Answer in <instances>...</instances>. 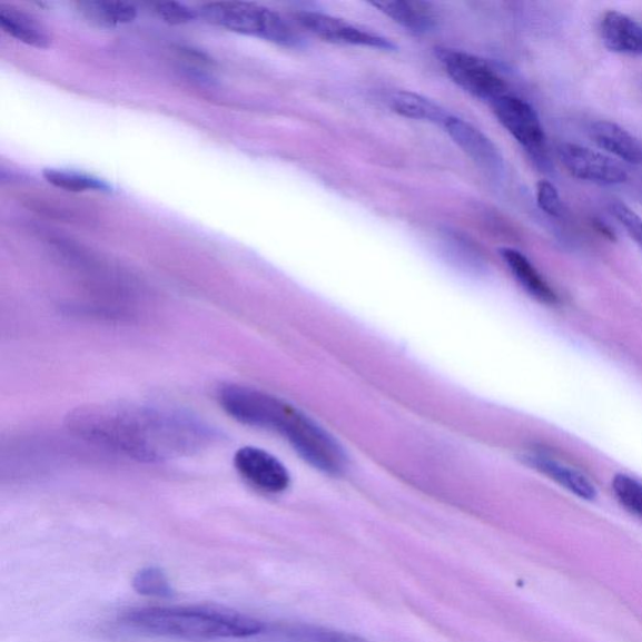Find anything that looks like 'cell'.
I'll use <instances>...</instances> for the list:
<instances>
[{
  "label": "cell",
  "instance_id": "1",
  "mask_svg": "<svg viewBox=\"0 0 642 642\" xmlns=\"http://www.w3.org/2000/svg\"><path fill=\"white\" fill-rule=\"evenodd\" d=\"M67 422L85 441L142 462L190 456L215 438L213 429L190 414L135 404L77 408Z\"/></svg>",
  "mask_w": 642,
  "mask_h": 642
},
{
  "label": "cell",
  "instance_id": "2",
  "mask_svg": "<svg viewBox=\"0 0 642 642\" xmlns=\"http://www.w3.org/2000/svg\"><path fill=\"white\" fill-rule=\"evenodd\" d=\"M124 621L147 634L192 641L251 638L265 629L259 620L215 605L137 609Z\"/></svg>",
  "mask_w": 642,
  "mask_h": 642
},
{
  "label": "cell",
  "instance_id": "3",
  "mask_svg": "<svg viewBox=\"0 0 642 642\" xmlns=\"http://www.w3.org/2000/svg\"><path fill=\"white\" fill-rule=\"evenodd\" d=\"M201 16L207 22L225 28L227 31L259 37L282 46L290 47L298 43V36L278 13L258 4L210 3L201 8Z\"/></svg>",
  "mask_w": 642,
  "mask_h": 642
},
{
  "label": "cell",
  "instance_id": "4",
  "mask_svg": "<svg viewBox=\"0 0 642 642\" xmlns=\"http://www.w3.org/2000/svg\"><path fill=\"white\" fill-rule=\"evenodd\" d=\"M280 434L315 468L330 474L343 471L345 456L338 442L298 409L294 411Z\"/></svg>",
  "mask_w": 642,
  "mask_h": 642
},
{
  "label": "cell",
  "instance_id": "5",
  "mask_svg": "<svg viewBox=\"0 0 642 642\" xmlns=\"http://www.w3.org/2000/svg\"><path fill=\"white\" fill-rule=\"evenodd\" d=\"M437 57L452 81L462 90L492 103L508 93L507 85L490 63L456 49H438Z\"/></svg>",
  "mask_w": 642,
  "mask_h": 642
},
{
  "label": "cell",
  "instance_id": "6",
  "mask_svg": "<svg viewBox=\"0 0 642 642\" xmlns=\"http://www.w3.org/2000/svg\"><path fill=\"white\" fill-rule=\"evenodd\" d=\"M491 106L513 138L536 160H545L546 134L535 108L510 93L498 97Z\"/></svg>",
  "mask_w": 642,
  "mask_h": 642
},
{
  "label": "cell",
  "instance_id": "7",
  "mask_svg": "<svg viewBox=\"0 0 642 642\" xmlns=\"http://www.w3.org/2000/svg\"><path fill=\"white\" fill-rule=\"evenodd\" d=\"M562 166L575 179L601 186H615L628 181L624 167L606 154L576 144H562L557 148Z\"/></svg>",
  "mask_w": 642,
  "mask_h": 642
},
{
  "label": "cell",
  "instance_id": "8",
  "mask_svg": "<svg viewBox=\"0 0 642 642\" xmlns=\"http://www.w3.org/2000/svg\"><path fill=\"white\" fill-rule=\"evenodd\" d=\"M296 22H298L306 31L323 39L325 42L360 46L381 51H393L395 46L381 36L364 31L343 19L334 18L328 14L319 12H299L295 14Z\"/></svg>",
  "mask_w": 642,
  "mask_h": 642
},
{
  "label": "cell",
  "instance_id": "9",
  "mask_svg": "<svg viewBox=\"0 0 642 642\" xmlns=\"http://www.w3.org/2000/svg\"><path fill=\"white\" fill-rule=\"evenodd\" d=\"M234 466L251 486L268 493H282L290 486V474L273 454L256 447L235 453Z\"/></svg>",
  "mask_w": 642,
  "mask_h": 642
},
{
  "label": "cell",
  "instance_id": "10",
  "mask_svg": "<svg viewBox=\"0 0 642 642\" xmlns=\"http://www.w3.org/2000/svg\"><path fill=\"white\" fill-rule=\"evenodd\" d=\"M447 134L461 150L470 156L482 169L497 172L502 167V158L495 145L478 128L450 116L444 122Z\"/></svg>",
  "mask_w": 642,
  "mask_h": 642
},
{
  "label": "cell",
  "instance_id": "11",
  "mask_svg": "<svg viewBox=\"0 0 642 642\" xmlns=\"http://www.w3.org/2000/svg\"><path fill=\"white\" fill-rule=\"evenodd\" d=\"M523 458H525L529 466L545 474V476L559 483L561 487L574 493L577 497L587 501L596 497V488L592 485V482L584 473L569 466V464L543 452H532Z\"/></svg>",
  "mask_w": 642,
  "mask_h": 642
},
{
  "label": "cell",
  "instance_id": "12",
  "mask_svg": "<svg viewBox=\"0 0 642 642\" xmlns=\"http://www.w3.org/2000/svg\"><path fill=\"white\" fill-rule=\"evenodd\" d=\"M602 42L609 51L642 56V24L628 14L610 11L601 22Z\"/></svg>",
  "mask_w": 642,
  "mask_h": 642
},
{
  "label": "cell",
  "instance_id": "13",
  "mask_svg": "<svg viewBox=\"0 0 642 642\" xmlns=\"http://www.w3.org/2000/svg\"><path fill=\"white\" fill-rule=\"evenodd\" d=\"M590 137L601 150L619 160L642 166V141L624 127L611 121H596L590 127Z\"/></svg>",
  "mask_w": 642,
  "mask_h": 642
},
{
  "label": "cell",
  "instance_id": "14",
  "mask_svg": "<svg viewBox=\"0 0 642 642\" xmlns=\"http://www.w3.org/2000/svg\"><path fill=\"white\" fill-rule=\"evenodd\" d=\"M371 4L394 22L416 33L429 31L436 22L432 6L421 0H382Z\"/></svg>",
  "mask_w": 642,
  "mask_h": 642
},
{
  "label": "cell",
  "instance_id": "15",
  "mask_svg": "<svg viewBox=\"0 0 642 642\" xmlns=\"http://www.w3.org/2000/svg\"><path fill=\"white\" fill-rule=\"evenodd\" d=\"M501 255L513 276L532 298L547 305L559 302L556 293L552 290L547 282L542 278V275L525 255L515 249H502Z\"/></svg>",
  "mask_w": 642,
  "mask_h": 642
},
{
  "label": "cell",
  "instance_id": "16",
  "mask_svg": "<svg viewBox=\"0 0 642 642\" xmlns=\"http://www.w3.org/2000/svg\"><path fill=\"white\" fill-rule=\"evenodd\" d=\"M391 110L414 121L444 125L450 115L443 108L418 93L395 91L387 97Z\"/></svg>",
  "mask_w": 642,
  "mask_h": 642
},
{
  "label": "cell",
  "instance_id": "17",
  "mask_svg": "<svg viewBox=\"0 0 642 642\" xmlns=\"http://www.w3.org/2000/svg\"><path fill=\"white\" fill-rule=\"evenodd\" d=\"M0 27L28 46L48 48L51 45L46 29L34 18L13 7L0 6Z\"/></svg>",
  "mask_w": 642,
  "mask_h": 642
},
{
  "label": "cell",
  "instance_id": "18",
  "mask_svg": "<svg viewBox=\"0 0 642 642\" xmlns=\"http://www.w3.org/2000/svg\"><path fill=\"white\" fill-rule=\"evenodd\" d=\"M78 6L85 17L106 27L131 23L137 17L136 7L126 2H86Z\"/></svg>",
  "mask_w": 642,
  "mask_h": 642
},
{
  "label": "cell",
  "instance_id": "19",
  "mask_svg": "<svg viewBox=\"0 0 642 642\" xmlns=\"http://www.w3.org/2000/svg\"><path fill=\"white\" fill-rule=\"evenodd\" d=\"M45 179L49 182L67 191H105L108 186L95 177L87 176L79 172L66 170H45Z\"/></svg>",
  "mask_w": 642,
  "mask_h": 642
},
{
  "label": "cell",
  "instance_id": "20",
  "mask_svg": "<svg viewBox=\"0 0 642 642\" xmlns=\"http://www.w3.org/2000/svg\"><path fill=\"white\" fill-rule=\"evenodd\" d=\"M132 584L138 594L147 597L169 599L174 595L169 579L157 567L138 571Z\"/></svg>",
  "mask_w": 642,
  "mask_h": 642
},
{
  "label": "cell",
  "instance_id": "21",
  "mask_svg": "<svg viewBox=\"0 0 642 642\" xmlns=\"http://www.w3.org/2000/svg\"><path fill=\"white\" fill-rule=\"evenodd\" d=\"M612 490L621 505L642 517V482L628 474H616L612 481Z\"/></svg>",
  "mask_w": 642,
  "mask_h": 642
},
{
  "label": "cell",
  "instance_id": "22",
  "mask_svg": "<svg viewBox=\"0 0 642 642\" xmlns=\"http://www.w3.org/2000/svg\"><path fill=\"white\" fill-rule=\"evenodd\" d=\"M610 213L624 227L631 240L642 250V219L625 203L614 201L610 204Z\"/></svg>",
  "mask_w": 642,
  "mask_h": 642
},
{
  "label": "cell",
  "instance_id": "23",
  "mask_svg": "<svg viewBox=\"0 0 642 642\" xmlns=\"http://www.w3.org/2000/svg\"><path fill=\"white\" fill-rule=\"evenodd\" d=\"M155 12L162 21L172 26L187 24L196 18L194 9L177 2L156 3Z\"/></svg>",
  "mask_w": 642,
  "mask_h": 642
},
{
  "label": "cell",
  "instance_id": "24",
  "mask_svg": "<svg viewBox=\"0 0 642 642\" xmlns=\"http://www.w3.org/2000/svg\"><path fill=\"white\" fill-rule=\"evenodd\" d=\"M537 205L551 217H559L562 213V203L556 186L547 180L537 184Z\"/></svg>",
  "mask_w": 642,
  "mask_h": 642
},
{
  "label": "cell",
  "instance_id": "25",
  "mask_svg": "<svg viewBox=\"0 0 642 642\" xmlns=\"http://www.w3.org/2000/svg\"><path fill=\"white\" fill-rule=\"evenodd\" d=\"M597 231H600L602 235H604L605 237H608V239L610 240H615V235L614 233H612V230L610 229V227L608 225H605L604 223H597Z\"/></svg>",
  "mask_w": 642,
  "mask_h": 642
}]
</instances>
